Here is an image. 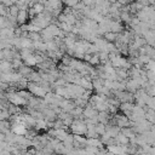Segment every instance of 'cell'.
I'll return each mask as SVG.
<instances>
[{
    "label": "cell",
    "mask_w": 155,
    "mask_h": 155,
    "mask_svg": "<svg viewBox=\"0 0 155 155\" xmlns=\"http://www.w3.org/2000/svg\"><path fill=\"white\" fill-rule=\"evenodd\" d=\"M69 131L72 132V135H78V136H84L86 135V124L84 122V120H74L72 126L69 127Z\"/></svg>",
    "instance_id": "1"
},
{
    "label": "cell",
    "mask_w": 155,
    "mask_h": 155,
    "mask_svg": "<svg viewBox=\"0 0 155 155\" xmlns=\"http://www.w3.org/2000/svg\"><path fill=\"white\" fill-rule=\"evenodd\" d=\"M29 18L28 16V10H19L17 17H16V21H17V24L21 27V25H24L27 24V19Z\"/></svg>",
    "instance_id": "2"
},
{
    "label": "cell",
    "mask_w": 155,
    "mask_h": 155,
    "mask_svg": "<svg viewBox=\"0 0 155 155\" xmlns=\"http://www.w3.org/2000/svg\"><path fill=\"white\" fill-rule=\"evenodd\" d=\"M106 132L112 137L115 138L119 133H120V129L118 126H113V125H106Z\"/></svg>",
    "instance_id": "3"
},
{
    "label": "cell",
    "mask_w": 155,
    "mask_h": 155,
    "mask_svg": "<svg viewBox=\"0 0 155 155\" xmlns=\"http://www.w3.org/2000/svg\"><path fill=\"white\" fill-rule=\"evenodd\" d=\"M115 141H116V144L118 145H127L130 139L126 137V136H124L122 133H119L116 137H115Z\"/></svg>",
    "instance_id": "4"
},
{
    "label": "cell",
    "mask_w": 155,
    "mask_h": 155,
    "mask_svg": "<svg viewBox=\"0 0 155 155\" xmlns=\"http://www.w3.org/2000/svg\"><path fill=\"white\" fill-rule=\"evenodd\" d=\"M103 39H104L107 43L114 44V43L116 41V39H118V34H115V33H112V32H108V33H106V34L103 35Z\"/></svg>",
    "instance_id": "5"
},
{
    "label": "cell",
    "mask_w": 155,
    "mask_h": 155,
    "mask_svg": "<svg viewBox=\"0 0 155 155\" xmlns=\"http://www.w3.org/2000/svg\"><path fill=\"white\" fill-rule=\"evenodd\" d=\"M32 72H33V69H32V68H30V67H27V66H24V64H23V66L17 70V73H19L23 78H27V76H28L30 73H32Z\"/></svg>",
    "instance_id": "6"
},
{
    "label": "cell",
    "mask_w": 155,
    "mask_h": 155,
    "mask_svg": "<svg viewBox=\"0 0 155 155\" xmlns=\"http://www.w3.org/2000/svg\"><path fill=\"white\" fill-rule=\"evenodd\" d=\"M120 133H122L124 136H126L129 139H131V138L136 137V133L132 131V129H131V127H125V129H121V130H120Z\"/></svg>",
    "instance_id": "7"
},
{
    "label": "cell",
    "mask_w": 155,
    "mask_h": 155,
    "mask_svg": "<svg viewBox=\"0 0 155 155\" xmlns=\"http://www.w3.org/2000/svg\"><path fill=\"white\" fill-rule=\"evenodd\" d=\"M120 19H121V22L126 23L129 25L132 19V16L130 15V12H120Z\"/></svg>",
    "instance_id": "8"
},
{
    "label": "cell",
    "mask_w": 155,
    "mask_h": 155,
    "mask_svg": "<svg viewBox=\"0 0 155 155\" xmlns=\"http://www.w3.org/2000/svg\"><path fill=\"white\" fill-rule=\"evenodd\" d=\"M88 64H90L91 67H97V66L101 64V61H100V58H98V53H97V55H92V57H91V59H90V62H88Z\"/></svg>",
    "instance_id": "9"
},
{
    "label": "cell",
    "mask_w": 155,
    "mask_h": 155,
    "mask_svg": "<svg viewBox=\"0 0 155 155\" xmlns=\"http://www.w3.org/2000/svg\"><path fill=\"white\" fill-rule=\"evenodd\" d=\"M11 66H12V68H13V70H18L22 66H23V61L22 59H17V58H15V59H12L11 61Z\"/></svg>",
    "instance_id": "10"
},
{
    "label": "cell",
    "mask_w": 155,
    "mask_h": 155,
    "mask_svg": "<svg viewBox=\"0 0 155 155\" xmlns=\"http://www.w3.org/2000/svg\"><path fill=\"white\" fill-rule=\"evenodd\" d=\"M95 130H96V132H97V135L98 136H102V135H104L106 133V125H103V124H97V125L95 126Z\"/></svg>",
    "instance_id": "11"
},
{
    "label": "cell",
    "mask_w": 155,
    "mask_h": 155,
    "mask_svg": "<svg viewBox=\"0 0 155 155\" xmlns=\"http://www.w3.org/2000/svg\"><path fill=\"white\" fill-rule=\"evenodd\" d=\"M18 12H19V9H18L17 6H15V5L9 9V16L12 17V18H16L17 15H18Z\"/></svg>",
    "instance_id": "12"
},
{
    "label": "cell",
    "mask_w": 155,
    "mask_h": 155,
    "mask_svg": "<svg viewBox=\"0 0 155 155\" xmlns=\"http://www.w3.org/2000/svg\"><path fill=\"white\" fill-rule=\"evenodd\" d=\"M0 16L4 17V18H6V17L9 16V9L5 7V6L1 4V1H0Z\"/></svg>",
    "instance_id": "13"
}]
</instances>
